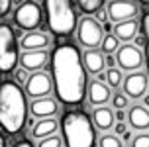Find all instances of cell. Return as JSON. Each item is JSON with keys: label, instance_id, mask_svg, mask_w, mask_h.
<instances>
[{"label": "cell", "instance_id": "33", "mask_svg": "<svg viewBox=\"0 0 149 147\" xmlns=\"http://www.w3.org/2000/svg\"><path fill=\"white\" fill-rule=\"evenodd\" d=\"M14 147H33L31 145V141L30 139H20V141H16Z\"/></svg>", "mask_w": 149, "mask_h": 147}, {"label": "cell", "instance_id": "38", "mask_svg": "<svg viewBox=\"0 0 149 147\" xmlns=\"http://www.w3.org/2000/svg\"><path fill=\"white\" fill-rule=\"evenodd\" d=\"M141 4H145V6H149V0H139Z\"/></svg>", "mask_w": 149, "mask_h": 147}, {"label": "cell", "instance_id": "5", "mask_svg": "<svg viewBox=\"0 0 149 147\" xmlns=\"http://www.w3.org/2000/svg\"><path fill=\"white\" fill-rule=\"evenodd\" d=\"M20 63V51L16 41V29L10 24H0V75L14 73Z\"/></svg>", "mask_w": 149, "mask_h": 147}, {"label": "cell", "instance_id": "25", "mask_svg": "<svg viewBox=\"0 0 149 147\" xmlns=\"http://www.w3.org/2000/svg\"><path fill=\"white\" fill-rule=\"evenodd\" d=\"M122 79H124V77H122V71H120V69H114V67L108 69V73H106V84H108V86L118 88L120 84H122Z\"/></svg>", "mask_w": 149, "mask_h": 147}, {"label": "cell", "instance_id": "10", "mask_svg": "<svg viewBox=\"0 0 149 147\" xmlns=\"http://www.w3.org/2000/svg\"><path fill=\"white\" fill-rule=\"evenodd\" d=\"M108 16L112 22H124L137 16V4L134 0H112L108 2Z\"/></svg>", "mask_w": 149, "mask_h": 147}, {"label": "cell", "instance_id": "1", "mask_svg": "<svg viewBox=\"0 0 149 147\" xmlns=\"http://www.w3.org/2000/svg\"><path fill=\"white\" fill-rule=\"evenodd\" d=\"M51 73L55 94L63 104L77 106L86 96V67L79 47L61 43L51 53Z\"/></svg>", "mask_w": 149, "mask_h": 147}, {"label": "cell", "instance_id": "36", "mask_svg": "<svg viewBox=\"0 0 149 147\" xmlns=\"http://www.w3.org/2000/svg\"><path fill=\"white\" fill-rule=\"evenodd\" d=\"M4 130H0V147H8V141H6V137H4Z\"/></svg>", "mask_w": 149, "mask_h": 147}, {"label": "cell", "instance_id": "8", "mask_svg": "<svg viewBox=\"0 0 149 147\" xmlns=\"http://www.w3.org/2000/svg\"><path fill=\"white\" fill-rule=\"evenodd\" d=\"M51 88H53V77H49L45 71H36L26 82V94L31 98H43L51 92Z\"/></svg>", "mask_w": 149, "mask_h": 147}, {"label": "cell", "instance_id": "4", "mask_svg": "<svg viewBox=\"0 0 149 147\" xmlns=\"http://www.w3.org/2000/svg\"><path fill=\"white\" fill-rule=\"evenodd\" d=\"M47 26L55 36H71L77 26L74 0H43Z\"/></svg>", "mask_w": 149, "mask_h": 147}, {"label": "cell", "instance_id": "6", "mask_svg": "<svg viewBox=\"0 0 149 147\" xmlns=\"http://www.w3.org/2000/svg\"><path fill=\"white\" fill-rule=\"evenodd\" d=\"M14 24L18 29L31 31L41 24V6L36 0H28L16 8L14 12Z\"/></svg>", "mask_w": 149, "mask_h": 147}, {"label": "cell", "instance_id": "28", "mask_svg": "<svg viewBox=\"0 0 149 147\" xmlns=\"http://www.w3.org/2000/svg\"><path fill=\"white\" fill-rule=\"evenodd\" d=\"M132 147H149V133H137L132 139Z\"/></svg>", "mask_w": 149, "mask_h": 147}, {"label": "cell", "instance_id": "12", "mask_svg": "<svg viewBox=\"0 0 149 147\" xmlns=\"http://www.w3.org/2000/svg\"><path fill=\"white\" fill-rule=\"evenodd\" d=\"M31 116L41 120V118H53L57 112H59V104L57 100H53L49 96H43V98H33V102L30 106Z\"/></svg>", "mask_w": 149, "mask_h": 147}, {"label": "cell", "instance_id": "27", "mask_svg": "<svg viewBox=\"0 0 149 147\" xmlns=\"http://www.w3.org/2000/svg\"><path fill=\"white\" fill-rule=\"evenodd\" d=\"M127 98H130V96H127L126 92H124V94H122V92H116V94H112V106H114L116 110H124L127 106Z\"/></svg>", "mask_w": 149, "mask_h": 147}, {"label": "cell", "instance_id": "16", "mask_svg": "<svg viewBox=\"0 0 149 147\" xmlns=\"http://www.w3.org/2000/svg\"><path fill=\"white\" fill-rule=\"evenodd\" d=\"M49 45V36L45 31H37L31 29L20 39V47H24V51H33V49H45Z\"/></svg>", "mask_w": 149, "mask_h": 147}, {"label": "cell", "instance_id": "22", "mask_svg": "<svg viewBox=\"0 0 149 147\" xmlns=\"http://www.w3.org/2000/svg\"><path fill=\"white\" fill-rule=\"evenodd\" d=\"M98 147H124V141H120V135H112V133H104L98 139Z\"/></svg>", "mask_w": 149, "mask_h": 147}, {"label": "cell", "instance_id": "21", "mask_svg": "<svg viewBox=\"0 0 149 147\" xmlns=\"http://www.w3.org/2000/svg\"><path fill=\"white\" fill-rule=\"evenodd\" d=\"M77 4H79V8L86 16H90V14H96L98 10L102 8L104 0H77Z\"/></svg>", "mask_w": 149, "mask_h": 147}, {"label": "cell", "instance_id": "18", "mask_svg": "<svg viewBox=\"0 0 149 147\" xmlns=\"http://www.w3.org/2000/svg\"><path fill=\"white\" fill-rule=\"evenodd\" d=\"M114 120H116V114L106 106H96L92 110V122L102 132H108L110 127H114Z\"/></svg>", "mask_w": 149, "mask_h": 147}, {"label": "cell", "instance_id": "9", "mask_svg": "<svg viewBox=\"0 0 149 147\" xmlns=\"http://www.w3.org/2000/svg\"><path fill=\"white\" fill-rule=\"evenodd\" d=\"M116 61L124 71H137L143 65V55L139 51V47H135L132 43H126L118 47L116 51Z\"/></svg>", "mask_w": 149, "mask_h": 147}, {"label": "cell", "instance_id": "39", "mask_svg": "<svg viewBox=\"0 0 149 147\" xmlns=\"http://www.w3.org/2000/svg\"><path fill=\"white\" fill-rule=\"evenodd\" d=\"M145 106L149 108V96H145Z\"/></svg>", "mask_w": 149, "mask_h": 147}, {"label": "cell", "instance_id": "34", "mask_svg": "<svg viewBox=\"0 0 149 147\" xmlns=\"http://www.w3.org/2000/svg\"><path fill=\"white\" fill-rule=\"evenodd\" d=\"M96 14H98V22H104V24H106V18H110V16L106 14V10H102V8L98 10Z\"/></svg>", "mask_w": 149, "mask_h": 147}, {"label": "cell", "instance_id": "2", "mask_svg": "<svg viewBox=\"0 0 149 147\" xmlns=\"http://www.w3.org/2000/svg\"><path fill=\"white\" fill-rule=\"evenodd\" d=\"M28 116L26 94L16 81L0 82V127L8 135H16L24 130Z\"/></svg>", "mask_w": 149, "mask_h": 147}, {"label": "cell", "instance_id": "32", "mask_svg": "<svg viewBox=\"0 0 149 147\" xmlns=\"http://www.w3.org/2000/svg\"><path fill=\"white\" fill-rule=\"evenodd\" d=\"M104 63H106V65H108V67L112 69V67L116 65L118 61H116V57H112V53H108V55H106V59H104Z\"/></svg>", "mask_w": 149, "mask_h": 147}, {"label": "cell", "instance_id": "3", "mask_svg": "<svg viewBox=\"0 0 149 147\" xmlns=\"http://www.w3.org/2000/svg\"><path fill=\"white\" fill-rule=\"evenodd\" d=\"M67 147H94V122L82 110H69L61 122Z\"/></svg>", "mask_w": 149, "mask_h": 147}, {"label": "cell", "instance_id": "15", "mask_svg": "<svg viewBox=\"0 0 149 147\" xmlns=\"http://www.w3.org/2000/svg\"><path fill=\"white\" fill-rule=\"evenodd\" d=\"M86 94H88L90 104H94V106H102V104H106L112 98L110 86L102 81H92L90 82L88 88H86Z\"/></svg>", "mask_w": 149, "mask_h": 147}, {"label": "cell", "instance_id": "37", "mask_svg": "<svg viewBox=\"0 0 149 147\" xmlns=\"http://www.w3.org/2000/svg\"><path fill=\"white\" fill-rule=\"evenodd\" d=\"M12 4H18V6H20V4H24L22 0H12Z\"/></svg>", "mask_w": 149, "mask_h": 147}, {"label": "cell", "instance_id": "11", "mask_svg": "<svg viewBox=\"0 0 149 147\" xmlns=\"http://www.w3.org/2000/svg\"><path fill=\"white\" fill-rule=\"evenodd\" d=\"M147 77L143 73H135V71H132V73L127 75L126 79H124V92H126L130 98H141V96H145V92H147Z\"/></svg>", "mask_w": 149, "mask_h": 147}, {"label": "cell", "instance_id": "23", "mask_svg": "<svg viewBox=\"0 0 149 147\" xmlns=\"http://www.w3.org/2000/svg\"><path fill=\"white\" fill-rule=\"evenodd\" d=\"M118 37L114 36V33H108V36L104 37V39H102V43H100V47H102V51L106 53V55H108V53H114V51H118Z\"/></svg>", "mask_w": 149, "mask_h": 147}, {"label": "cell", "instance_id": "31", "mask_svg": "<svg viewBox=\"0 0 149 147\" xmlns=\"http://www.w3.org/2000/svg\"><path fill=\"white\" fill-rule=\"evenodd\" d=\"M114 130H116V135H126L127 125L124 124V122H118V124H114Z\"/></svg>", "mask_w": 149, "mask_h": 147}, {"label": "cell", "instance_id": "20", "mask_svg": "<svg viewBox=\"0 0 149 147\" xmlns=\"http://www.w3.org/2000/svg\"><path fill=\"white\" fill-rule=\"evenodd\" d=\"M114 36L118 37V39H122V41L134 39V37L137 36V22H135V18L118 22L116 26H114Z\"/></svg>", "mask_w": 149, "mask_h": 147}, {"label": "cell", "instance_id": "19", "mask_svg": "<svg viewBox=\"0 0 149 147\" xmlns=\"http://www.w3.org/2000/svg\"><path fill=\"white\" fill-rule=\"evenodd\" d=\"M82 63H84V67H86V71H88L90 75H98L102 69H104V55L100 51H96V49H88V51L82 55Z\"/></svg>", "mask_w": 149, "mask_h": 147}, {"label": "cell", "instance_id": "29", "mask_svg": "<svg viewBox=\"0 0 149 147\" xmlns=\"http://www.w3.org/2000/svg\"><path fill=\"white\" fill-rule=\"evenodd\" d=\"M14 77H16V82L18 84H26L28 82V69H24V67H20V69H16L14 71Z\"/></svg>", "mask_w": 149, "mask_h": 147}, {"label": "cell", "instance_id": "41", "mask_svg": "<svg viewBox=\"0 0 149 147\" xmlns=\"http://www.w3.org/2000/svg\"><path fill=\"white\" fill-rule=\"evenodd\" d=\"M147 90H149V86H147Z\"/></svg>", "mask_w": 149, "mask_h": 147}, {"label": "cell", "instance_id": "7", "mask_svg": "<svg viewBox=\"0 0 149 147\" xmlns=\"http://www.w3.org/2000/svg\"><path fill=\"white\" fill-rule=\"evenodd\" d=\"M77 37H79V43L88 47V49H94L102 43L104 39V29L100 26L98 20L90 18V16H84L81 22H79V29H77Z\"/></svg>", "mask_w": 149, "mask_h": 147}, {"label": "cell", "instance_id": "40", "mask_svg": "<svg viewBox=\"0 0 149 147\" xmlns=\"http://www.w3.org/2000/svg\"><path fill=\"white\" fill-rule=\"evenodd\" d=\"M36 2H39V0H36Z\"/></svg>", "mask_w": 149, "mask_h": 147}, {"label": "cell", "instance_id": "24", "mask_svg": "<svg viewBox=\"0 0 149 147\" xmlns=\"http://www.w3.org/2000/svg\"><path fill=\"white\" fill-rule=\"evenodd\" d=\"M141 28H143V43H145V61H147V71H149V12L143 14Z\"/></svg>", "mask_w": 149, "mask_h": 147}, {"label": "cell", "instance_id": "26", "mask_svg": "<svg viewBox=\"0 0 149 147\" xmlns=\"http://www.w3.org/2000/svg\"><path fill=\"white\" fill-rule=\"evenodd\" d=\"M37 147H63V139L53 133V135H47V137L37 141Z\"/></svg>", "mask_w": 149, "mask_h": 147}, {"label": "cell", "instance_id": "35", "mask_svg": "<svg viewBox=\"0 0 149 147\" xmlns=\"http://www.w3.org/2000/svg\"><path fill=\"white\" fill-rule=\"evenodd\" d=\"M116 120H118V122H124V120H126V112L124 110H116Z\"/></svg>", "mask_w": 149, "mask_h": 147}, {"label": "cell", "instance_id": "17", "mask_svg": "<svg viewBox=\"0 0 149 147\" xmlns=\"http://www.w3.org/2000/svg\"><path fill=\"white\" fill-rule=\"evenodd\" d=\"M57 130H59V122L55 118H41L31 127V137L33 139H43L47 135H53Z\"/></svg>", "mask_w": 149, "mask_h": 147}, {"label": "cell", "instance_id": "14", "mask_svg": "<svg viewBox=\"0 0 149 147\" xmlns=\"http://www.w3.org/2000/svg\"><path fill=\"white\" fill-rule=\"evenodd\" d=\"M127 122L137 132H147L149 130V108L147 106H139V104L132 106L130 112H127Z\"/></svg>", "mask_w": 149, "mask_h": 147}, {"label": "cell", "instance_id": "13", "mask_svg": "<svg viewBox=\"0 0 149 147\" xmlns=\"http://www.w3.org/2000/svg\"><path fill=\"white\" fill-rule=\"evenodd\" d=\"M47 51L45 49H33V51H24V55H20V65L28 71H41L47 65Z\"/></svg>", "mask_w": 149, "mask_h": 147}, {"label": "cell", "instance_id": "30", "mask_svg": "<svg viewBox=\"0 0 149 147\" xmlns=\"http://www.w3.org/2000/svg\"><path fill=\"white\" fill-rule=\"evenodd\" d=\"M12 8V0H0V18H6Z\"/></svg>", "mask_w": 149, "mask_h": 147}]
</instances>
